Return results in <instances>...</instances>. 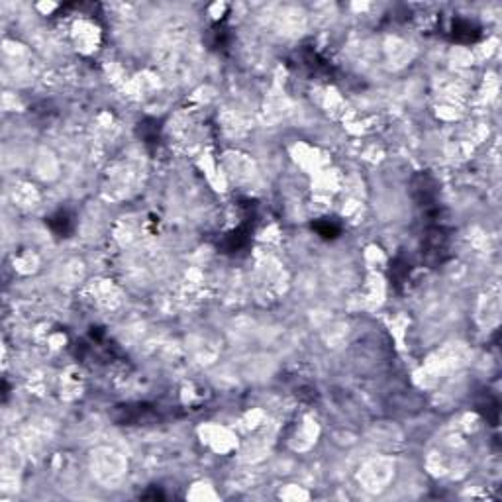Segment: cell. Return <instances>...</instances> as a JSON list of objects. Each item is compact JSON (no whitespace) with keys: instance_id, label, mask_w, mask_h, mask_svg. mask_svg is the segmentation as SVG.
Segmentation results:
<instances>
[{"instance_id":"7","label":"cell","mask_w":502,"mask_h":502,"mask_svg":"<svg viewBox=\"0 0 502 502\" xmlns=\"http://www.w3.org/2000/svg\"><path fill=\"white\" fill-rule=\"evenodd\" d=\"M412 269H414V267H412V263L408 261V257L405 256L395 257V259L390 261V265H388V281H390V285H393V289L400 291L406 282H408V279H410Z\"/></svg>"},{"instance_id":"10","label":"cell","mask_w":502,"mask_h":502,"mask_svg":"<svg viewBox=\"0 0 502 502\" xmlns=\"http://www.w3.org/2000/svg\"><path fill=\"white\" fill-rule=\"evenodd\" d=\"M138 138L143 141L145 148L155 150L159 145V140H161V124L155 118H143L138 124Z\"/></svg>"},{"instance_id":"5","label":"cell","mask_w":502,"mask_h":502,"mask_svg":"<svg viewBox=\"0 0 502 502\" xmlns=\"http://www.w3.org/2000/svg\"><path fill=\"white\" fill-rule=\"evenodd\" d=\"M110 416L120 426H140V424H153L165 420L169 414L163 412V408L151 405V402H128V405L116 406Z\"/></svg>"},{"instance_id":"9","label":"cell","mask_w":502,"mask_h":502,"mask_svg":"<svg viewBox=\"0 0 502 502\" xmlns=\"http://www.w3.org/2000/svg\"><path fill=\"white\" fill-rule=\"evenodd\" d=\"M477 410L483 414L486 422H491V426L498 424V414H501V408H498V398L491 395V390H483L479 398L475 400Z\"/></svg>"},{"instance_id":"3","label":"cell","mask_w":502,"mask_h":502,"mask_svg":"<svg viewBox=\"0 0 502 502\" xmlns=\"http://www.w3.org/2000/svg\"><path fill=\"white\" fill-rule=\"evenodd\" d=\"M239 208L244 210L241 224L238 228L228 232L220 241V251L226 256H241L244 251H247V247L251 246L253 229L257 224V204L246 198V201H241Z\"/></svg>"},{"instance_id":"2","label":"cell","mask_w":502,"mask_h":502,"mask_svg":"<svg viewBox=\"0 0 502 502\" xmlns=\"http://www.w3.org/2000/svg\"><path fill=\"white\" fill-rule=\"evenodd\" d=\"M422 261L428 267H440L451 253V229L446 226V222H432V224H424L422 232Z\"/></svg>"},{"instance_id":"13","label":"cell","mask_w":502,"mask_h":502,"mask_svg":"<svg viewBox=\"0 0 502 502\" xmlns=\"http://www.w3.org/2000/svg\"><path fill=\"white\" fill-rule=\"evenodd\" d=\"M141 498H145V501H163V498H165V493H163L159 486H151L150 491L141 493Z\"/></svg>"},{"instance_id":"8","label":"cell","mask_w":502,"mask_h":502,"mask_svg":"<svg viewBox=\"0 0 502 502\" xmlns=\"http://www.w3.org/2000/svg\"><path fill=\"white\" fill-rule=\"evenodd\" d=\"M45 222H47V228L59 238H69L75 232V216L69 210H57Z\"/></svg>"},{"instance_id":"4","label":"cell","mask_w":502,"mask_h":502,"mask_svg":"<svg viewBox=\"0 0 502 502\" xmlns=\"http://www.w3.org/2000/svg\"><path fill=\"white\" fill-rule=\"evenodd\" d=\"M289 65L294 67L300 73L314 77V79H326V80H337V69L332 61H328L322 53L318 52L316 47L312 45H302L297 52L292 53Z\"/></svg>"},{"instance_id":"1","label":"cell","mask_w":502,"mask_h":502,"mask_svg":"<svg viewBox=\"0 0 502 502\" xmlns=\"http://www.w3.org/2000/svg\"><path fill=\"white\" fill-rule=\"evenodd\" d=\"M410 193H412L416 206L422 210L424 224L441 222L443 210H441L440 204V183L432 173H428V171L416 173L410 181Z\"/></svg>"},{"instance_id":"6","label":"cell","mask_w":502,"mask_h":502,"mask_svg":"<svg viewBox=\"0 0 502 502\" xmlns=\"http://www.w3.org/2000/svg\"><path fill=\"white\" fill-rule=\"evenodd\" d=\"M448 35L455 44H475L483 37V28L469 18L455 16L448 26Z\"/></svg>"},{"instance_id":"11","label":"cell","mask_w":502,"mask_h":502,"mask_svg":"<svg viewBox=\"0 0 502 502\" xmlns=\"http://www.w3.org/2000/svg\"><path fill=\"white\" fill-rule=\"evenodd\" d=\"M208 45L214 52H226L232 44V34H229V28L226 26V20L216 22L214 26L208 30Z\"/></svg>"},{"instance_id":"12","label":"cell","mask_w":502,"mask_h":502,"mask_svg":"<svg viewBox=\"0 0 502 502\" xmlns=\"http://www.w3.org/2000/svg\"><path fill=\"white\" fill-rule=\"evenodd\" d=\"M312 229H314L322 239L332 241V239H337L342 236L344 226H342V222L335 220V218H320V220L312 222Z\"/></svg>"}]
</instances>
